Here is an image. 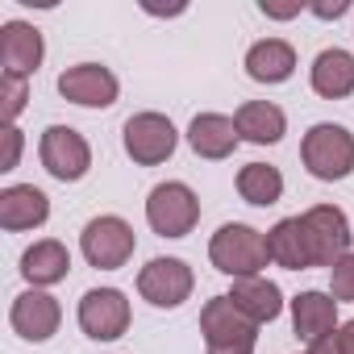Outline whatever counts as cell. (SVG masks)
I'll use <instances>...</instances> for the list:
<instances>
[{
    "label": "cell",
    "instance_id": "1",
    "mask_svg": "<svg viewBox=\"0 0 354 354\" xmlns=\"http://www.w3.org/2000/svg\"><path fill=\"white\" fill-rule=\"evenodd\" d=\"M300 158L308 167L313 180H346V175L354 171V133L346 125H333V121H321L304 133L300 142Z\"/></svg>",
    "mask_w": 354,
    "mask_h": 354
},
{
    "label": "cell",
    "instance_id": "2",
    "mask_svg": "<svg viewBox=\"0 0 354 354\" xmlns=\"http://www.w3.org/2000/svg\"><path fill=\"white\" fill-rule=\"evenodd\" d=\"M209 259L221 275H234V279H246V275H259L267 263H271V250H267V238L242 221H230L213 234L209 242Z\"/></svg>",
    "mask_w": 354,
    "mask_h": 354
},
{
    "label": "cell",
    "instance_id": "3",
    "mask_svg": "<svg viewBox=\"0 0 354 354\" xmlns=\"http://www.w3.org/2000/svg\"><path fill=\"white\" fill-rule=\"evenodd\" d=\"M254 329L259 325L230 296H213L201 308V333H205L209 354H254V342H259Z\"/></svg>",
    "mask_w": 354,
    "mask_h": 354
},
{
    "label": "cell",
    "instance_id": "4",
    "mask_svg": "<svg viewBox=\"0 0 354 354\" xmlns=\"http://www.w3.org/2000/svg\"><path fill=\"white\" fill-rule=\"evenodd\" d=\"M146 221H150V230L162 234V238H184V234H192V225L201 221V201H196V192H192L188 184L167 180V184H158V188L150 192V201H146Z\"/></svg>",
    "mask_w": 354,
    "mask_h": 354
},
{
    "label": "cell",
    "instance_id": "5",
    "mask_svg": "<svg viewBox=\"0 0 354 354\" xmlns=\"http://www.w3.org/2000/svg\"><path fill=\"white\" fill-rule=\"evenodd\" d=\"M304 234H308V250H313V267H337L350 254V221L337 205H313L304 217Z\"/></svg>",
    "mask_w": 354,
    "mask_h": 354
},
{
    "label": "cell",
    "instance_id": "6",
    "mask_svg": "<svg viewBox=\"0 0 354 354\" xmlns=\"http://www.w3.org/2000/svg\"><path fill=\"white\" fill-rule=\"evenodd\" d=\"M121 133H125V154L142 167L167 162L175 154V142H180L171 117H162V113H133Z\"/></svg>",
    "mask_w": 354,
    "mask_h": 354
},
{
    "label": "cell",
    "instance_id": "7",
    "mask_svg": "<svg viewBox=\"0 0 354 354\" xmlns=\"http://www.w3.org/2000/svg\"><path fill=\"white\" fill-rule=\"evenodd\" d=\"M38 154H42V167L55 175V180H63V184L84 180L88 167H92V146H88V138H84L80 129H71V125H50V129L42 133Z\"/></svg>",
    "mask_w": 354,
    "mask_h": 354
},
{
    "label": "cell",
    "instance_id": "8",
    "mask_svg": "<svg viewBox=\"0 0 354 354\" xmlns=\"http://www.w3.org/2000/svg\"><path fill=\"white\" fill-rule=\"evenodd\" d=\"M192 283H196V275L184 259H150L138 271V292L154 308H180L192 296Z\"/></svg>",
    "mask_w": 354,
    "mask_h": 354
},
{
    "label": "cell",
    "instance_id": "9",
    "mask_svg": "<svg viewBox=\"0 0 354 354\" xmlns=\"http://www.w3.org/2000/svg\"><path fill=\"white\" fill-rule=\"evenodd\" d=\"M80 250L92 267L100 271H117L129 263L133 254V230L121 221V217H92L80 234Z\"/></svg>",
    "mask_w": 354,
    "mask_h": 354
},
{
    "label": "cell",
    "instance_id": "10",
    "mask_svg": "<svg viewBox=\"0 0 354 354\" xmlns=\"http://www.w3.org/2000/svg\"><path fill=\"white\" fill-rule=\"evenodd\" d=\"M80 329L92 342H117L129 329V300L117 288H92L80 300Z\"/></svg>",
    "mask_w": 354,
    "mask_h": 354
},
{
    "label": "cell",
    "instance_id": "11",
    "mask_svg": "<svg viewBox=\"0 0 354 354\" xmlns=\"http://www.w3.org/2000/svg\"><path fill=\"white\" fill-rule=\"evenodd\" d=\"M59 92H63V100H71V104H80V109H109V104L117 100L121 84H117V75H113L109 67H100V63H80V67H67V71L59 75Z\"/></svg>",
    "mask_w": 354,
    "mask_h": 354
},
{
    "label": "cell",
    "instance_id": "12",
    "mask_svg": "<svg viewBox=\"0 0 354 354\" xmlns=\"http://www.w3.org/2000/svg\"><path fill=\"white\" fill-rule=\"evenodd\" d=\"M59 321H63V308H59V300H55L50 292H42V288L21 292V296L13 300V308H9V325H13L26 342H46V337H55V333H59Z\"/></svg>",
    "mask_w": 354,
    "mask_h": 354
},
{
    "label": "cell",
    "instance_id": "13",
    "mask_svg": "<svg viewBox=\"0 0 354 354\" xmlns=\"http://www.w3.org/2000/svg\"><path fill=\"white\" fill-rule=\"evenodd\" d=\"M42 55H46V42L30 21H9L0 30V63H5V75H17V80L34 75L42 67Z\"/></svg>",
    "mask_w": 354,
    "mask_h": 354
},
{
    "label": "cell",
    "instance_id": "14",
    "mask_svg": "<svg viewBox=\"0 0 354 354\" xmlns=\"http://www.w3.org/2000/svg\"><path fill=\"white\" fill-rule=\"evenodd\" d=\"M46 217H50V201H46L42 188H34V184H13V188L0 192V225H5L9 234H17V230H38V225H46Z\"/></svg>",
    "mask_w": 354,
    "mask_h": 354
},
{
    "label": "cell",
    "instance_id": "15",
    "mask_svg": "<svg viewBox=\"0 0 354 354\" xmlns=\"http://www.w3.org/2000/svg\"><path fill=\"white\" fill-rule=\"evenodd\" d=\"M292 329L308 346L329 337L337 329V300H333V292H300L292 300Z\"/></svg>",
    "mask_w": 354,
    "mask_h": 354
},
{
    "label": "cell",
    "instance_id": "16",
    "mask_svg": "<svg viewBox=\"0 0 354 354\" xmlns=\"http://www.w3.org/2000/svg\"><path fill=\"white\" fill-rule=\"evenodd\" d=\"M188 142L201 158H230L234 146L242 142L234 117H221V113H196L192 125H188Z\"/></svg>",
    "mask_w": 354,
    "mask_h": 354
},
{
    "label": "cell",
    "instance_id": "17",
    "mask_svg": "<svg viewBox=\"0 0 354 354\" xmlns=\"http://www.w3.org/2000/svg\"><path fill=\"white\" fill-rule=\"evenodd\" d=\"M230 300L254 321V325H267V321H275L279 313H283V292L271 283V279H263V275H246V279H234V288H230Z\"/></svg>",
    "mask_w": 354,
    "mask_h": 354
},
{
    "label": "cell",
    "instance_id": "18",
    "mask_svg": "<svg viewBox=\"0 0 354 354\" xmlns=\"http://www.w3.org/2000/svg\"><path fill=\"white\" fill-rule=\"evenodd\" d=\"M313 92L325 100H342L354 92V55L342 46H329L313 59Z\"/></svg>",
    "mask_w": 354,
    "mask_h": 354
},
{
    "label": "cell",
    "instance_id": "19",
    "mask_svg": "<svg viewBox=\"0 0 354 354\" xmlns=\"http://www.w3.org/2000/svg\"><path fill=\"white\" fill-rule=\"evenodd\" d=\"M296 71V50L283 38H263L246 50V75L259 84H283Z\"/></svg>",
    "mask_w": 354,
    "mask_h": 354
},
{
    "label": "cell",
    "instance_id": "20",
    "mask_svg": "<svg viewBox=\"0 0 354 354\" xmlns=\"http://www.w3.org/2000/svg\"><path fill=\"white\" fill-rule=\"evenodd\" d=\"M67 271H71V254H67V246L55 242V238H42V242H34V246L21 254V275H26L34 288H50V283L67 279Z\"/></svg>",
    "mask_w": 354,
    "mask_h": 354
},
{
    "label": "cell",
    "instance_id": "21",
    "mask_svg": "<svg viewBox=\"0 0 354 354\" xmlns=\"http://www.w3.org/2000/svg\"><path fill=\"white\" fill-rule=\"evenodd\" d=\"M234 125H238V133H242L246 142H254V146H271V142L283 138L288 117H283V109L271 104V100H246V104L238 109Z\"/></svg>",
    "mask_w": 354,
    "mask_h": 354
},
{
    "label": "cell",
    "instance_id": "22",
    "mask_svg": "<svg viewBox=\"0 0 354 354\" xmlns=\"http://www.w3.org/2000/svg\"><path fill=\"white\" fill-rule=\"evenodd\" d=\"M267 250H271V263H279L283 271L313 267V250H308V234H304V221L300 217H283L267 234Z\"/></svg>",
    "mask_w": 354,
    "mask_h": 354
},
{
    "label": "cell",
    "instance_id": "23",
    "mask_svg": "<svg viewBox=\"0 0 354 354\" xmlns=\"http://www.w3.org/2000/svg\"><path fill=\"white\" fill-rule=\"evenodd\" d=\"M238 196L246 205H259V209L275 205L283 196V175H279V167H271V162H246L238 171Z\"/></svg>",
    "mask_w": 354,
    "mask_h": 354
},
{
    "label": "cell",
    "instance_id": "24",
    "mask_svg": "<svg viewBox=\"0 0 354 354\" xmlns=\"http://www.w3.org/2000/svg\"><path fill=\"white\" fill-rule=\"evenodd\" d=\"M26 109V80L17 75H0V113H5V121L13 125V117Z\"/></svg>",
    "mask_w": 354,
    "mask_h": 354
},
{
    "label": "cell",
    "instance_id": "25",
    "mask_svg": "<svg viewBox=\"0 0 354 354\" xmlns=\"http://www.w3.org/2000/svg\"><path fill=\"white\" fill-rule=\"evenodd\" d=\"M329 288H333V300H354V250L329 271Z\"/></svg>",
    "mask_w": 354,
    "mask_h": 354
},
{
    "label": "cell",
    "instance_id": "26",
    "mask_svg": "<svg viewBox=\"0 0 354 354\" xmlns=\"http://www.w3.org/2000/svg\"><path fill=\"white\" fill-rule=\"evenodd\" d=\"M5 138H9V154H5V167H0V171H13L17 167V154H21V129H5Z\"/></svg>",
    "mask_w": 354,
    "mask_h": 354
},
{
    "label": "cell",
    "instance_id": "27",
    "mask_svg": "<svg viewBox=\"0 0 354 354\" xmlns=\"http://www.w3.org/2000/svg\"><path fill=\"white\" fill-rule=\"evenodd\" d=\"M267 17H296L300 13V5H271V0H263V5H259Z\"/></svg>",
    "mask_w": 354,
    "mask_h": 354
},
{
    "label": "cell",
    "instance_id": "28",
    "mask_svg": "<svg viewBox=\"0 0 354 354\" xmlns=\"http://www.w3.org/2000/svg\"><path fill=\"white\" fill-rule=\"evenodd\" d=\"M333 337H337V346H342V354H354V321H346V325H342V329H337Z\"/></svg>",
    "mask_w": 354,
    "mask_h": 354
},
{
    "label": "cell",
    "instance_id": "29",
    "mask_svg": "<svg viewBox=\"0 0 354 354\" xmlns=\"http://www.w3.org/2000/svg\"><path fill=\"white\" fill-rule=\"evenodd\" d=\"M308 354H342V346H337V337L329 333V337H321V342H313V346H308Z\"/></svg>",
    "mask_w": 354,
    "mask_h": 354
},
{
    "label": "cell",
    "instance_id": "30",
    "mask_svg": "<svg viewBox=\"0 0 354 354\" xmlns=\"http://www.w3.org/2000/svg\"><path fill=\"white\" fill-rule=\"evenodd\" d=\"M346 9H350V0H337V5H313L317 17H342Z\"/></svg>",
    "mask_w": 354,
    "mask_h": 354
}]
</instances>
